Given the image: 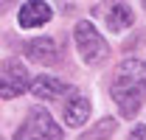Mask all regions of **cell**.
<instances>
[{"mask_svg": "<svg viewBox=\"0 0 146 140\" xmlns=\"http://www.w3.org/2000/svg\"><path fill=\"white\" fill-rule=\"evenodd\" d=\"M110 95L124 118H135L146 101V62L129 56L112 70Z\"/></svg>", "mask_w": 146, "mask_h": 140, "instance_id": "1", "label": "cell"}, {"mask_svg": "<svg viewBox=\"0 0 146 140\" xmlns=\"http://www.w3.org/2000/svg\"><path fill=\"white\" fill-rule=\"evenodd\" d=\"M62 137H65L62 126L54 121V115L45 106H31L25 121L14 132V140H62Z\"/></svg>", "mask_w": 146, "mask_h": 140, "instance_id": "2", "label": "cell"}, {"mask_svg": "<svg viewBox=\"0 0 146 140\" xmlns=\"http://www.w3.org/2000/svg\"><path fill=\"white\" fill-rule=\"evenodd\" d=\"M73 36H76V48L82 53V62L84 65H101V62H107L110 45H107V39L96 31V25H93L90 20L76 22Z\"/></svg>", "mask_w": 146, "mask_h": 140, "instance_id": "3", "label": "cell"}, {"mask_svg": "<svg viewBox=\"0 0 146 140\" xmlns=\"http://www.w3.org/2000/svg\"><path fill=\"white\" fill-rule=\"evenodd\" d=\"M28 70L25 65L14 59V56H9L6 62H3V70H0V95L9 101V98H14V95H23L25 90H28Z\"/></svg>", "mask_w": 146, "mask_h": 140, "instance_id": "4", "label": "cell"}, {"mask_svg": "<svg viewBox=\"0 0 146 140\" xmlns=\"http://www.w3.org/2000/svg\"><path fill=\"white\" fill-rule=\"evenodd\" d=\"M76 87H70L68 81H62V79H54V76H36L34 81H31V92H34L36 98L42 101H56V98H65V95H70Z\"/></svg>", "mask_w": 146, "mask_h": 140, "instance_id": "5", "label": "cell"}, {"mask_svg": "<svg viewBox=\"0 0 146 140\" xmlns=\"http://www.w3.org/2000/svg\"><path fill=\"white\" fill-rule=\"evenodd\" d=\"M51 6L45 3V0H25L23 3V9H20V25L23 28H39V25H45L48 20H51Z\"/></svg>", "mask_w": 146, "mask_h": 140, "instance_id": "6", "label": "cell"}, {"mask_svg": "<svg viewBox=\"0 0 146 140\" xmlns=\"http://www.w3.org/2000/svg\"><path fill=\"white\" fill-rule=\"evenodd\" d=\"M107 20V28L112 34H124L127 28H132L135 22V11L129 9L124 0H110V11H101Z\"/></svg>", "mask_w": 146, "mask_h": 140, "instance_id": "7", "label": "cell"}, {"mask_svg": "<svg viewBox=\"0 0 146 140\" xmlns=\"http://www.w3.org/2000/svg\"><path fill=\"white\" fill-rule=\"evenodd\" d=\"M90 109H93V104H90V98L87 95H82L79 90H73L70 95H68V101H65V123L68 126H82V123L90 118Z\"/></svg>", "mask_w": 146, "mask_h": 140, "instance_id": "8", "label": "cell"}, {"mask_svg": "<svg viewBox=\"0 0 146 140\" xmlns=\"http://www.w3.org/2000/svg\"><path fill=\"white\" fill-rule=\"evenodd\" d=\"M25 53H28L34 62H39V65H54L56 56H59V51H56V42L51 39V36L31 39V42L25 45Z\"/></svg>", "mask_w": 146, "mask_h": 140, "instance_id": "9", "label": "cell"}, {"mask_svg": "<svg viewBox=\"0 0 146 140\" xmlns=\"http://www.w3.org/2000/svg\"><path fill=\"white\" fill-rule=\"evenodd\" d=\"M115 129H118V121L115 118H101L98 123H93L79 140H110L115 135Z\"/></svg>", "mask_w": 146, "mask_h": 140, "instance_id": "10", "label": "cell"}, {"mask_svg": "<svg viewBox=\"0 0 146 140\" xmlns=\"http://www.w3.org/2000/svg\"><path fill=\"white\" fill-rule=\"evenodd\" d=\"M129 140H146V126H135L129 132Z\"/></svg>", "mask_w": 146, "mask_h": 140, "instance_id": "11", "label": "cell"}, {"mask_svg": "<svg viewBox=\"0 0 146 140\" xmlns=\"http://www.w3.org/2000/svg\"><path fill=\"white\" fill-rule=\"evenodd\" d=\"M9 3H11V0H3V9H9Z\"/></svg>", "mask_w": 146, "mask_h": 140, "instance_id": "12", "label": "cell"}, {"mask_svg": "<svg viewBox=\"0 0 146 140\" xmlns=\"http://www.w3.org/2000/svg\"><path fill=\"white\" fill-rule=\"evenodd\" d=\"M141 3H143V9H146V0H141Z\"/></svg>", "mask_w": 146, "mask_h": 140, "instance_id": "13", "label": "cell"}]
</instances>
